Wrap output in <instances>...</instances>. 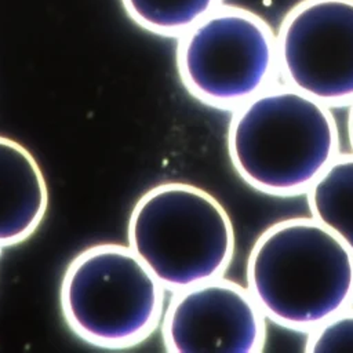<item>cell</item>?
<instances>
[{"instance_id": "cell-7", "label": "cell", "mask_w": 353, "mask_h": 353, "mask_svg": "<svg viewBox=\"0 0 353 353\" xmlns=\"http://www.w3.org/2000/svg\"><path fill=\"white\" fill-rule=\"evenodd\" d=\"M266 320L247 287L219 276L172 292L161 338L170 353H259Z\"/></svg>"}, {"instance_id": "cell-1", "label": "cell", "mask_w": 353, "mask_h": 353, "mask_svg": "<svg viewBox=\"0 0 353 353\" xmlns=\"http://www.w3.org/2000/svg\"><path fill=\"white\" fill-rule=\"evenodd\" d=\"M226 143L239 176L276 197L306 193L341 153L331 108L287 84L233 109Z\"/></svg>"}, {"instance_id": "cell-4", "label": "cell", "mask_w": 353, "mask_h": 353, "mask_svg": "<svg viewBox=\"0 0 353 353\" xmlns=\"http://www.w3.org/2000/svg\"><path fill=\"white\" fill-rule=\"evenodd\" d=\"M164 291L128 244L99 243L68 265L59 303L68 327L81 341L102 349H125L157 328Z\"/></svg>"}, {"instance_id": "cell-8", "label": "cell", "mask_w": 353, "mask_h": 353, "mask_svg": "<svg viewBox=\"0 0 353 353\" xmlns=\"http://www.w3.org/2000/svg\"><path fill=\"white\" fill-rule=\"evenodd\" d=\"M48 207L44 174L19 142L0 135V250L29 239Z\"/></svg>"}, {"instance_id": "cell-6", "label": "cell", "mask_w": 353, "mask_h": 353, "mask_svg": "<svg viewBox=\"0 0 353 353\" xmlns=\"http://www.w3.org/2000/svg\"><path fill=\"white\" fill-rule=\"evenodd\" d=\"M284 84L335 106L353 102V0H299L276 32Z\"/></svg>"}, {"instance_id": "cell-12", "label": "cell", "mask_w": 353, "mask_h": 353, "mask_svg": "<svg viewBox=\"0 0 353 353\" xmlns=\"http://www.w3.org/2000/svg\"><path fill=\"white\" fill-rule=\"evenodd\" d=\"M347 139H349L350 150L353 153V102L349 105V113H347Z\"/></svg>"}, {"instance_id": "cell-5", "label": "cell", "mask_w": 353, "mask_h": 353, "mask_svg": "<svg viewBox=\"0 0 353 353\" xmlns=\"http://www.w3.org/2000/svg\"><path fill=\"white\" fill-rule=\"evenodd\" d=\"M176 39L179 79L207 106L233 110L279 74L276 33L248 8L222 3Z\"/></svg>"}, {"instance_id": "cell-2", "label": "cell", "mask_w": 353, "mask_h": 353, "mask_svg": "<svg viewBox=\"0 0 353 353\" xmlns=\"http://www.w3.org/2000/svg\"><path fill=\"white\" fill-rule=\"evenodd\" d=\"M245 283L268 320L307 332L353 305V252L313 216L285 218L254 241Z\"/></svg>"}, {"instance_id": "cell-9", "label": "cell", "mask_w": 353, "mask_h": 353, "mask_svg": "<svg viewBox=\"0 0 353 353\" xmlns=\"http://www.w3.org/2000/svg\"><path fill=\"white\" fill-rule=\"evenodd\" d=\"M305 194L310 216L353 252V153H339Z\"/></svg>"}, {"instance_id": "cell-11", "label": "cell", "mask_w": 353, "mask_h": 353, "mask_svg": "<svg viewBox=\"0 0 353 353\" xmlns=\"http://www.w3.org/2000/svg\"><path fill=\"white\" fill-rule=\"evenodd\" d=\"M306 353L353 352V305L306 332Z\"/></svg>"}, {"instance_id": "cell-3", "label": "cell", "mask_w": 353, "mask_h": 353, "mask_svg": "<svg viewBox=\"0 0 353 353\" xmlns=\"http://www.w3.org/2000/svg\"><path fill=\"white\" fill-rule=\"evenodd\" d=\"M127 240L171 292L223 276L236 245L225 207L207 190L185 182L146 190L131 211Z\"/></svg>"}, {"instance_id": "cell-10", "label": "cell", "mask_w": 353, "mask_h": 353, "mask_svg": "<svg viewBox=\"0 0 353 353\" xmlns=\"http://www.w3.org/2000/svg\"><path fill=\"white\" fill-rule=\"evenodd\" d=\"M125 14L142 29L179 37L222 4V0H120Z\"/></svg>"}]
</instances>
